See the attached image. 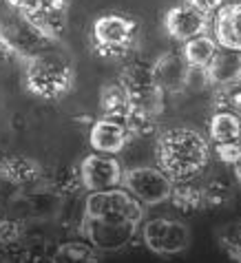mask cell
<instances>
[{"label":"cell","mask_w":241,"mask_h":263,"mask_svg":"<svg viewBox=\"0 0 241 263\" xmlns=\"http://www.w3.org/2000/svg\"><path fill=\"white\" fill-rule=\"evenodd\" d=\"M133 140L131 130L126 126V122L115 120V118H104L102 115L100 120H96L91 124L89 130V144L93 151L98 153H111V155H118L126 148V144Z\"/></svg>","instance_id":"13"},{"label":"cell","mask_w":241,"mask_h":263,"mask_svg":"<svg viewBox=\"0 0 241 263\" xmlns=\"http://www.w3.org/2000/svg\"><path fill=\"white\" fill-rule=\"evenodd\" d=\"M219 246L224 248V252L228 254L232 261L241 263V221H232L226 223L221 230H219Z\"/></svg>","instance_id":"25"},{"label":"cell","mask_w":241,"mask_h":263,"mask_svg":"<svg viewBox=\"0 0 241 263\" xmlns=\"http://www.w3.org/2000/svg\"><path fill=\"white\" fill-rule=\"evenodd\" d=\"M232 171H235V177H237V181L241 184V157H239V162L232 166Z\"/></svg>","instance_id":"31"},{"label":"cell","mask_w":241,"mask_h":263,"mask_svg":"<svg viewBox=\"0 0 241 263\" xmlns=\"http://www.w3.org/2000/svg\"><path fill=\"white\" fill-rule=\"evenodd\" d=\"M122 186L142 201L144 206H159L164 201H171L175 181L166 175L159 166H133L124 171Z\"/></svg>","instance_id":"6"},{"label":"cell","mask_w":241,"mask_h":263,"mask_svg":"<svg viewBox=\"0 0 241 263\" xmlns=\"http://www.w3.org/2000/svg\"><path fill=\"white\" fill-rule=\"evenodd\" d=\"M42 175V166L27 155H7L0 159V179L16 186H27L38 181Z\"/></svg>","instance_id":"16"},{"label":"cell","mask_w":241,"mask_h":263,"mask_svg":"<svg viewBox=\"0 0 241 263\" xmlns=\"http://www.w3.org/2000/svg\"><path fill=\"white\" fill-rule=\"evenodd\" d=\"M215 153L224 164L235 166L241 157V142H228V144H215Z\"/></svg>","instance_id":"28"},{"label":"cell","mask_w":241,"mask_h":263,"mask_svg":"<svg viewBox=\"0 0 241 263\" xmlns=\"http://www.w3.org/2000/svg\"><path fill=\"white\" fill-rule=\"evenodd\" d=\"M184 3H188L191 7H195L197 11L206 13L208 18H213L215 13L226 5V0H184Z\"/></svg>","instance_id":"29"},{"label":"cell","mask_w":241,"mask_h":263,"mask_svg":"<svg viewBox=\"0 0 241 263\" xmlns=\"http://www.w3.org/2000/svg\"><path fill=\"white\" fill-rule=\"evenodd\" d=\"M100 108L104 118H115V120H126V115L131 113V100L126 89L118 82L104 84L100 91Z\"/></svg>","instance_id":"19"},{"label":"cell","mask_w":241,"mask_h":263,"mask_svg":"<svg viewBox=\"0 0 241 263\" xmlns=\"http://www.w3.org/2000/svg\"><path fill=\"white\" fill-rule=\"evenodd\" d=\"M142 241L151 252L173 257L191 246V230L179 219L153 217L149 221H142Z\"/></svg>","instance_id":"8"},{"label":"cell","mask_w":241,"mask_h":263,"mask_svg":"<svg viewBox=\"0 0 241 263\" xmlns=\"http://www.w3.org/2000/svg\"><path fill=\"white\" fill-rule=\"evenodd\" d=\"M153 73H155L159 89L166 96H177V93L186 91L193 76V67L186 62L181 51H166L153 60Z\"/></svg>","instance_id":"11"},{"label":"cell","mask_w":241,"mask_h":263,"mask_svg":"<svg viewBox=\"0 0 241 263\" xmlns=\"http://www.w3.org/2000/svg\"><path fill=\"white\" fill-rule=\"evenodd\" d=\"M157 166L177 181H193L210 162V144L199 130L188 126L166 128L157 135L155 144Z\"/></svg>","instance_id":"1"},{"label":"cell","mask_w":241,"mask_h":263,"mask_svg":"<svg viewBox=\"0 0 241 263\" xmlns=\"http://www.w3.org/2000/svg\"><path fill=\"white\" fill-rule=\"evenodd\" d=\"M201 73H203V80L213 86L239 82L241 80V51L219 47L213 62H210Z\"/></svg>","instance_id":"15"},{"label":"cell","mask_w":241,"mask_h":263,"mask_svg":"<svg viewBox=\"0 0 241 263\" xmlns=\"http://www.w3.org/2000/svg\"><path fill=\"white\" fill-rule=\"evenodd\" d=\"M58 261H100V250L91 241H67L58 248Z\"/></svg>","instance_id":"21"},{"label":"cell","mask_w":241,"mask_h":263,"mask_svg":"<svg viewBox=\"0 0 241 263\" xmlns=\"http://www.w3.org/2000/svg\"><path fill=\"white\" fill-rule=\"evenodd\" d=\"M53 188H55V193H60V195H76L80 191H84L80 166H76V168L69 166V168H62L60 173H55Z\"/></svg>","instance_id":"27"},{"label":"cell","mask_w":241,"mask_h":263,"mask_svg":"<svg viewBox=\"0 0 241 263\" xmlns=\"http://www.w3.org/2000/svg\"><path fill=\"white\" fill-rule=\"evenodd\" d=\"M210 20L206 13L197 11L195 7H191L188 3H181V5H175L166 11L164 16V29L166 33L171 35L173 40L177 42H186L195 38V35H201V33H208V25Z\"/></svg>","instance_id":"12"},{"label":"cell","mask_w":241,"mask_h":263,"mask_svg":"<svg viewBox=\"0 0 241 263\" xmlns=\"http://www.w3.org/2000/svg\"><path fill=\"white\" fill-rule=\"evenodd\" d=\"M18 237V228L11 221H0V241L3 243H11Z\"/></svg>","instance_id":"30"},{"label":"cell","mask_w":241,"mask_h":263,"mask_svg":"<svg viewBox=\"0 0 241 263\" xmlns=\"http://www.w3.org/2000/svg\"><path fill=\"white\" fill-rule=\"evenodd\" d=\"M144 203L137 201L124 186L108 188V191L89 193L84 201V217H118L131 221H144Z\"/></svg>","instance_id":"9"},{"label":"cell","mask_w":241,"mask_h":263,"mask_svg":"<svg viewBox=\"0 0 241 263\" xmlns=\"http://www.w3.org/2000/svg\"><path fill=\"white\" fill-rule=\"evenodd\" d=\"M120 84L126 89L131 108L151 115H162L164 113V98L166 93L159 89L155 73H153V62L146 60H131L120 71Z\"/></svg>","instance_id":"5"},{"label":"cell","mask_w":241,"mask_h":263,"mask_svg":"<svg viewBox=\"0 0 241 263\" xmlns=\"http://www.w3.org/2000/svg\"><path fill=\"white\" fill-rule=\"evenodd\" d=\"M55 45L58 42L49 40L23 11L7 5V11L0 13V47L7 55L27 62Z\"/></svg>","instance_id":"3"},{"label":"cell","mask_w":241,"mask_h":263,"mask_svg":"<svg viewBox=\"0 0 241 263\" xmlns=\"http://www.w3.org/2000/svg\"><path fill=\"white\" fill-rule=\"evenodd\" d=\"M126 126L131 130L133 137H153V135H159V118L157 115H151V113H142V111H133L126 115Z\"/></svg>","instance_id":"24"},{"label":"cell","mask_w":241,"mask_h":263,"mask_svg":"<svg viewBox=\"0 0 241 263\" xmlns=\"http://www.w3.org/2000/svg\"><path fill=\"white\" fill-rule=\"evenodd\" d=\"M142 223L118 217H82V232L100 252H118L137 235Z\"/></svg>","instance_id":"7"},{"label":"cell","mask_w":241,"mask_h":263,"mask_svg":"<svg viewBox=\"0 0 241 263\" xmlns=\"http://www.w3.org/2000/svg\"><path fill=\"white\" fill-rule=\"evenodd\" d=\"M201 191H203V208H224L226 203L232 201V188L221 177L210 179L206 186H201Z\"/></svg>","instance_id":"23"},{"label":"cell","mask_w":241,"mask_h":263,"mask_svg":"<svg viewBox=\"0 0 241 263\" xmlns=\"http://www.w3.org/2000/svg\"><path fill=\"white\" fill-rule=\"evenodd\" d=\"M9 7L23 13L38 11H69V0H5Z\"/></svg>","instance_id":"26"},{"label":"cell","mask_w":241,"mask_h":263,"mask_svg":"<svg viewBox=\"0 0 241 263\" xmlns=\"http://www.w3.org/2000/svg\"><path fill=\"white\" fill-rule=\"evenodd\" d=\"M137 42V23L122 13H102L93 20L91 47L100 58L122 60L128 58Z\"/></svg>","instance_id":"4"},{"label":"cell","mask_w":241,"mask_h":263,"mask_svg":"<svg viewBox=\"0 0 241 263\" xmlns=\"http://www.w3.org/2000/svg\"><path fill=\"white\" fill-rule=\"evenodd\" d=\"M80 175H82L84 191H108V188L122 186L124 168L120 159L111 153H91L80 162Z\"/></svg>","instance_id":"10"},{"label":"cell","mask_w":241,"mask_h":263,"mask_svg":"<svg viewBox=\"0 0 241 263\" xmlns=\"http://www.w3.org/2000/svg\"><path fill=\"white\" fill-rule=\"evenodd\" d=\"M213 106H215V111H235V113H241V80H239V82L215 86Z\"/></svg>","instance_id":"22"},{"label":"cell","mask_w":241,"mask_h":263,"mask_svg":"<svg viewBox=\"0 0 241 263\" xmlns=\"http://www.w3.org/2000/svg\"><path fill=\"white\" fill-rule=\"evenodd\" d=\"M213 35L219 47L241 51V0L239 3H226L213 20Z\"/></svg>","instance_id":"14"},{"label":"cell","mask_w":241,"mask_h":263,"mask_svg":"<svg viewBox=\"0 0 241 263\" xmlns=\"http://www.w3.org/2000/svg\"><path fill=\"white\" fill-rule=\"evenodd\" d=\"M171 201L181 213H197V210H203V191L193 181H177L173 188Z\"/></svg>","instance_id":"20"},{"label":"cell","mask_w":241,"mask_h":263,"mask_svg":"<svg viewBox=\"0 0 241 263\" xmlns=\"http://www.w3.org/2000/svg\"><path fill=\"white\" fill-rule=\"evenodd\" d=\"M208 135L213 144L241 142V113L215 111L208 124Z\"/></svg>","instance_id":"18"},{"label":"cell","mask_w":241,"mask_h":263,"mask_svg":"<svg viewBox=\"0 0 241 263\" xmlns=\"http://www.w3.org/2000/svg\"><path fill=\"white\" fill-rule=\"evenodd\" d=\"M73 84H76V67L55 47L25 62V86L35 98L58 102L69 96Z\"/></svg>","instance_id":"2"},{"label":"cell","mask_w":241,"mask_h":263,"mask_svg":"<svg viewBox=\"0 0 241 263\" xmlns=\"http://www.w3.org/2000/svg\"><path fill=\"white\" fill-rule=\"evenodd\" d=\"M181 53H184L186 62L193 67V71H203L213 62V58L217 55L219 51V42L215 40V35L210 33H201L195 35V38L181 42Z\"/></svg>","instance_id":"17"}]
</instances>
